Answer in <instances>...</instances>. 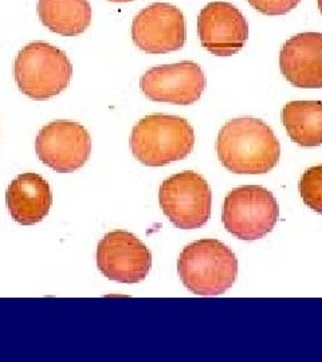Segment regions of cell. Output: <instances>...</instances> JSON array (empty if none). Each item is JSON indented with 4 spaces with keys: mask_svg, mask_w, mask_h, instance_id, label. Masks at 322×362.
I'll use <instances>...</instances> for the list:
<instances>
[{
    "mask_svg": "<svg viewBox=\"0 0 322 362\" xmlns=\"http://www.w3.org/2000/svg\"><path fill=\"white\" fill-rule=\"evenodd\" d=\"M217 151L220 164L238 175H263L275 168L281 146L270 127L254 117L229 121L219 132Z\"/></svg>",
    "mask_w": 322,
    "mask_h": 362,
    "instance_id": "6da1fadb",
    "label": "cell"
},
{
    "mask_svg": "<svg viewBox=\"0 0 322 362\" xmlns=\"http://www.w3.org/2000/svg\"><path fill=\"white\" fill-rule=\"evenodd\" d=\"M181 282L203 297L226 293L235 284L238 260L226 245L215 239L193 242L181 251L178 260Z\"/></svg>",
    "mask_w": 322,
    "mask_h": 362,
    "instance_id": "7a4b0ae2",
    "label": "cell"
},
{
    "mask_svg": "<svg viewBox=\"0 0 322 362\" xmlns=\"http://www.w3.org/2000/svg\"><path fill=\"white\" fill-rule=\"evenodd\" d=\"M195 133L191 124L178 116L144 117L132 130L130 149L146 167H163L180 161L192 152Z\"/></svg>",
    "mask_w": 322,
    "mask_h": 362,
    "instance_id": "3957f363",
    "label": "cell"
},
{
    "mask_svg": "<svg viewBox=\"0 0 322 362\" xmlns=\"http://www.w3.org/2000/svg\"><path fill=\"white\" fill-rule=\"evenodd\" d=\"M73 66L67 55L50 43L37 40L18 52L13 62L15 82L25 95L43 101L69 86Z\"/></svg>",
    "mask_w": 322,
    "mask_h": 362,
    "instance_id": "277c9868",
    "label": "cell"
},
{
    "mask_svg": "<svg viewBox=\"0 0 322 362\" xmlns=\"http://www.w3.org/2000/svg\"><path fill=\"white\" fill-rule=\"evenodd\" d=\"M280 216L274 194L259 185H243L226 196L222 220L241 240H258L272 231Z\"/></svg>",
    "mask_w": 322,
    "mask_h": 362,
    "instance_id": "5b68a950",
    "label": "cell"
},
{
    "mask_svg": "<svg viewBox=\"0 0 322 362\" xmlns=\"http://www.w3.org/2000/svg\"><path fill=\"white\" fill-rule=\"evenodd\" d=\"M159 202L164 215L181 230L200 228L211 216L212 194L206 179L192 170L176 173L161 184Z\"/></svg>",
    "mask_w": 322,
    "mask_h": 362,
    "instance_id": "8992f818",
    "label": "cell"
},
{
    "mask_svg": "<svg viewBox=\"0 0 322 362\" xmlns=\"http://www.w3.org/2000/svg\"><path fill=\"white\" fill-rule=\"evenodd\" d=\"M35 151L39 160L55 172H76L91 157V134L74 121H52L39 130Z\"/></svg>",
    "mask_w": 322,
    "mask_h": 362,
    "instance_id": "52a82bcc",
    "label": "cell"
},
{
    "mask_svg": "<svg viewBox=\"0 0 322 362\" xmlns=\"http://www.w3.org/2000/svg\"><path fill=\"white\" fill-rule=\"evenodd\" d=\"M97 266L108 279L139 284L151 272L152 254L133 233L112 231L98 243Z\"/></svg>",
    "mask_w": 322,
    "mask_h": 362,
    "instance_id": "ba28073f",
    "label": "cell"
},
{
    "mask_svg": "<svg viewBox=\"0 0 322 362\" xmlns=\"http://www.w3.org/2000/svg\"><path fill=\"white\" fill-rule=\"evenodd\" d=\"M132 39L146 54L178 52L187 39L184 15L169 3H154L133 19Z\"/></svg>",
    "mask_w": 322,
    "mask_h": 362,
    "instance_id": "9c48e42d",
    "label": "cell"
},
{
    "mask_svg": "<svg viewBox=\"0 0 322 362\" xmlns=\"http://www.w3.org/2000/svg\"><path fill=\"white\" fill-rule=\"evenodd\" d=\"M206 86L202 67L191 61L152 67L140 79V88L146 98L173 105L197 103Z\"/></svg>",
    "mask_w": 322,
    "mask_h": 362,
    "instance_id": "30bf717a",
    "label": "cell"
},
{
    "mask_svg": "<svg viewBox=\"0 0 322 362\" xmlns=\"http://www.w3.org/2000/svg\"><path fill=\"white\" fill-rule=\"evenodd\" d=\"M197 35L207 52L231 57L241 52L248 38L243 13L227 1H212L197 16Z\"/></svg>",
    "mask_w": 322,
    "mask_h": 362,
    "instance_id": "8fae6325",
    "label": "cell"
},
{
    "mask_svg": "<svg viewBox=\"0 0 322 362\" xmlns=\"http://www.w3.org/2000/svg\"><path fill=\"white\" fill-rule=\"evenodd\" d=\"M280 67L293 86L321 89V33H301L289 39L280 54Z\"/></svg>",
    "mask_w": 322,
    "mask_h": 362,
    "instance_id": "7c38bea8",
    "label": "cell"
},
{
    "mask_svg": "<svg viewBox=\"0 0 322 362\" xmlns=\"http://www.w3.org/2000/svg\"><path fill=\"white\" fill-rule=\"evenodd\" d=\"M8 212L22 226H33L45 219L52 204L49 182L33 172L19 175L6 194Z\"/></svg>",
    "mask_w": 322,
    "mask_h": 362,
    "instance_id": "4fadbf2b",
    "label": "cell"
},
{
    "mask_svg": "<svg viewBox=\"0 0 322 362\" xmlns=\"http://www.w3.org/2000/svg\"><path fill=\"white\" fill-rule=\"evenodd\" d=\"M37 10L43 26L64 37H76L91 26L88 0H39Z\"/></svg>",
    "mask_w": 322,
    "mask_h": 362,
    "instance_id": "5bb4252c",
    "label": "cell"
},
{
    "mask_svg": "<svg viewBox=\"0 0 322 362\" xmlns=\"http://www.w3.org/2000/svg\"><path fill=\"white\" fill-rule=\"evenodd\" d=\"M282 124L299 146L322 145V101H292L282 109Z\"/></svg>",
    "mask_w": 322,
    "mask_h": 362,
    "instance_id": "9a60e30c",
    "label": "cell"
},
{
    "mask_svg": "<svg viewBox=\"0 0 322 362\" xmlns=\"http://www.w3.org/2000/svg\"><path fill=\"white\" fill-rule=\"evenodd\" d=\"M298 189L304 203L322 215V165L305 170L298 184Z\"/></svg>",
    "mask_w": 322,
    "mask_h": 362,
    "instance_id": "2e32d148",
    "label": "cell"
},
{
    "mask_svg": "<svg viewBox=\"0 0 322 362\" xmlns=\"http://www.w3.org/2000/svg\"><path fill=\"white\" fill-rule=\"evenodd\" d=\"M257 11L263 15H284L294 10L301 0H247Z\"/></svg>",
    "mask_w": 322,
    "mask_h": 362,
    "instance_id": "e0dca14e",
    "label": "cell"
},
{
    "mask_svg": "<svg viewBox=\"0 0 322 362\" xmlns=\"http://www.w3.org/2000/svg\"><path fill=\"white\" fill-rule=\"evenodd\" d=\"M109 1H115V3H128V1H132V0H109Z\"/></svg>",
    "mask_w": 322,
    "mask_h": 362,
    "instance_id": "ac0fdd59",
    "label": "cell"
},
{
    "mask_svg": "<svg viewBox=\"0 0 322 362\" xmlns=\"http://www.w3.org/2000/svg\"><path fill=\"white\" fill-rule=\"evenodd\" d=\"M318 8H320V11L322 13V0H318Z\"/></svg>",
    "mask_w": 322,
    "mask_h": 362,
    "instance_id": "d6986e66",
    "label": "cell"
}]
</instances>
